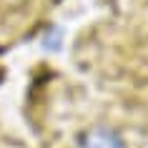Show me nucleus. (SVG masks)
Here are the masks:
<instances>
[{"label": "nucleus", "instance_id": "1", "mask_svg": "<svg viewBox=\"0 0 148 148\" xmlns=\"http://www.w3.org/2000/svg\"><path fill=\"white\" fill-rule=\"evenodd\" d=\"M75 148H125L123 138L108 125H93L80 133Z\"/></svg>", "mask_w": 148, "mask_h": 148}]
</instances>
